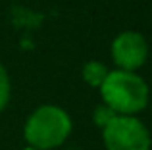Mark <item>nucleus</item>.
Returning <instances> with one entry per match:
<instances>
[{"mask_svg": "<svg viewBox=\"0 0 152 150\" xmlns=\"http://www.w3.org/2000/svg\"><path fill=\"white\" fill-rule=\"evenodd\" d=\"M115 116H118V114H115L112 108H108L106 104H100V106H96V110H94V123H96L100 129H104Z\"/></svg>", "mask_w": 152, "mask_h": 150, "instance_id": "0eeeda50", "label": "nucleus"}, {"mask_svg": "<svg viewBox=\"0 0 152 150\" xmlns=\"http://www.w3.org/2000/svg\"><path fill=\"white\" fill-rule=\"evenodd\" d=\"M108 71H110V69H108L102 62L91 60V62H87V64L83 66V81H85L87 85L94 87V89H100V85L104 83Z\"/></svg>", "mask_w": 152, "mask_h": 150, "instance_id": "39448f33", "label": "nucleus"}, {"mask_svg": "<svg viewBox=\"0 0 152 150\" xmlns=\"http://www.w3.org/2000/svg\"><path fill=\"white\" fill-rule=\"evenodd\" d=\"M10 94H12L10 75H8L6 68L0 64V112L8 106V102H10Z\"/></svg>", "mask_w": 152, "mask_h": 150, "instance_id": "423d86ee", "label": "nucleus"}, {"mask_svg": "<svg viewBox=\"0 0 152 150\" xmlns=\"http://www.w3.org/2000/svg\"><path fill=\"white\" fill-rule=\"evenodd\" d=\"M71 117L64 108L54 104L39 106L25 121L23 137L27 146L39 150H52L66 143L71 133Z\"/></svg>", "mask_w": 152, "mask_h": 150, "instance_id": "f03ea898", "label": "nucleus"}, {"mask_svg": "<svg viewBox=\"0 0 152 150\" xmlns=\"http://www.w3.org/2000/svg\"><path fill=\"white\" fill-rule=\"evenodd\" d=\"M23 150H39V148H33V146H25Z\"/></svg>", "mask_w": 152, "mask_h": 150, "instance_id": "6e6552de", "label": "nucleus"}, {"mask_svg": "<svg viewBox=\"0 0 152 150\" xmlns=\"http://www.w3.org/2000/svg\"><path fill=\"white\" fill-rule=\"evenodd\" d=\"M106 150H150L148 129L135 116H115L102 129Z\"/></svg>", "mask_w": 152, "mask_h": 150, "instance_id": "7ed1b4c3", "label": "nucleus"}, {"mask_svg": "<svg viewBox=\"0 0 152 150\" xmlns=\"http://www.w3.org/2000/svg\"><path fill=\"white\" fill-rule=\"evenodd\" d=\"M100 94L102 104L112 108L118 116H135L146 108L150 89L137 71L114 69L108 71L100 85Z\"/></svg>", "mask_w": 152, "mask_h": 150, "instance_id": "f257e3e1", "label": "nucleus"}, {"mask_svg": "<svg viewBox=\"0 0 152 150\" xmlns=\"http://www.w3.org/2000/svg\"><path fill=\"white\" fill-rule=\"evenodd\" d=\"M148 58V42L139 31H123L112 41V60L123 71H137Z\"/></svg>", "mask_w": 152, "mask_h": 150, "instance_id": "20e7f679", "label": "nucleus"}]
</instances>
